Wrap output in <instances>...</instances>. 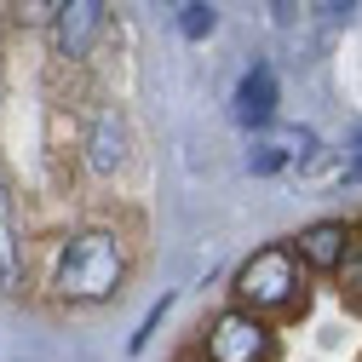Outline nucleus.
Segmentation results:
<instances>
[{
  "label": "nucleus",
  "mask_w": 362,
  "mask_h": 362,
  "mask_svg": "<svg viewBox=\"0 0 362 362\" xmlns=\"http://www.w3.org/2000/svg\"><path fill=\"white\" fill-rule=\"evenodd\" d=\"M121 270H127V259H121V242H115L110 230H81V236L64 242V253H58V264H52V288H58L64 299L93 305V299H110V293H115Z\"/></svg>",
  "instance_id": "1"
},
{
  "label": "nucleus",
  "mask_w": 362,
  "mask_h": 362,
  "mask_svg": "<svg viewBox=\"0 0 362 362\" xmlns=\"http://www.w3.org/2000/svg\"><path fill=\"white\" fill-rule=\"evenodd\" d=\"M236 299L247 310H288L299 299V264L288 247H264L236 270Z\"/></svg>",
  "instance_id": "2"
},
{
  "label": "nucleus",
  "mask_w": 362,
  "mask_h": 362,
  "mask_svg": "<svg viewBox=\"0 0 362 362\" xmlns=\"http://www.w3.org/2000/svg\"><path fill=\"white\" fill-rule=\"evenodd\" d=\"M207 362H270V334L253 310H224L207 328Z\"/></svg>",
  "instance_id": "3"
},
{
  "label": "nucleus",
  "mask_w": 362,
  "mask_h": 362,
  "mask_svg": "<svg viewBox=\"0 0 362 362\" xmlns=\"http://www.w3.org/2000/svg\"><path fill=\"white\" fill-rule=\"evenodd\" d=\"M104 23H110V6H104V0H64V12H58V23H52L58 58H86V52L98 47Z\"/></svg>",
  "instance_id": "4"
},
{
  "label": "nucleus",
  "mask_w": 362,
  "mask_h": 362,
  "mask_svg": "<svg viewBox=\"0 0 362 362\" xmlns=\"http://www.w3.org/2000/svg\"><path fill=\"white\" fill-rule=\"evenodd\" d=\"M86 167H93L98 178H110V173L127 167V121H121L115 104H104L93 115V127H86Z\"/></svg>",
  "instance_id": "5"
},
{
  "label": "nucleus",
  "mask_w": 362,
  "mask_h": 362,
  "mask_svg": "<svg viewBox=\"0 0 362 362\" xmlns=\"http://www.w3.org/2000/svg\"><path fill=\"white\" fill-rule=\"evenodd\" d=\"M310 156H316V132H310V127H282V132H270L264 144L247 150V167H253V173H282L288 161L305 167Z\"/></svg>",
  "instance_id": "6"
},
{
  "label": "nucleus",
  "mask_w": 362,
  "mask_h": 362,
  "mask_svg": "<svg viewBox=\"0 0 362 362\" xmlns=\"http://www.w3.org/2000/svg\"><path fill=\"white\" fill-rule=\"evenodd\" d=\"M299 259H305L310 270H345V259H351V230H345L339 218L310 224V230L299 236Z\"/></svg>",
  "instance_id": "7"
},
{
  "label": "nucleus",
  "mask_w": 362,
  "mask_h": 362,
  "mask_svg": "<svg viewBox=\"0 0 362 362\" xmlns=\"http://www.w3.org/2000/svg\"><path fill=\"white\" fill-rule=\"evenodd\" d=\"M236 121L242 127H270L276 121V75H270L264 64L247 69L242 86H236Z\"/></svg>",
  "instance_id": "8"
},
{
  "label": "nucleus",
  "mask_w": 362,
  "mask_h": 362,
  "mask_svg": "<svg viewBox=\"0 0 362 362\" xmlns=\"http://www.w3.org/2000/svg\"><path fill=\"white\" fill-rule=\"evenodd\" d=\"M23 259H18V224H12V196L0 185V293H18Z\"/></svg>",
  "instance_id": "9"
},
{
  "label": "nucleus",
  "mask_w": 362,
  "mask_h": 362,
  "mask_svg": "<svg viewBox=\"0 0 362 362\" xmlns=\"http://www.w3.org/2000/svg\"><path fill=\"white\" fill-rule=\"evenodd\" d=\"M58 12H64V0H12L18 29H47V23H58Z\"/></svg>",
  "instance_id": "10"
},
{
  "label": "nucleus",
  "mask_w": 362,
  "mask_h": 362,
  "mask_svg": "<svg viewBox=\"0 0 362 362\" xmlns=\"http://www.w3.org/2000/svg\"><path fill=\"white\" fill-rule=\"evenodd\" d=\"M213 23H218L213 0H185V6H178V29H185V40H202V35H213Z\"/></svg>",
  "instance_id": "11"
},
{
  "label": "nucleus",
  "mask_w": 362,
  "mask_h": 362,
  "mask_svg": "<svg viewBox=\"0 0 362 362\" xmlns=\"http://www.w3.org/2000/svg\"><path fill=\"white\" fill-rule=\"evenodd\" d=\"M345 276H351V288L362 293V242H356V247H351V259H345Z\"/></svg>",
  "instance_id": "12"
},
{
  "label": "nucleus",
  "mask_w": 362,
  "mask_h": 362,
  "mask_svg": "<svg viewBox=\"0 0 362 362\" xmlns=\"http://www.w3.org/2000/svg\"><path fill=\"white\" fill-rule=\"evenodd\" d=\"M316 6H322L328 18H351V12H356V0H316Z\"/></svg>",
  "instance_id": "13"
},
{
  "label": "nucleus",
  "mask_w": 362,
  "mask_h": 362,
  "mask_svg": "<svg viewBox=\"0 0 362 362\" xmlns=\"http://www.w3.org/2000/svg\"><path fill=\"white\" fill-rule=\"evenodd\" d=\"M270 12H276V23H293L299 18V0H270Z\"/></svg>",
  "instance_id": "14"
},
{
  "label": "nucleus",
  "mask_w": 362,
  "mask_h": 362,
  "mask_svg": "<svg viewBox=\"0 0 362 362\" xmlns=\"http://www.w3.org/2000/svg\"><path fill=\"white\" fill-rule=\"evenodd\" d=\"M345 178H351V185H362V150L351 156V167H345Z\"/></svg>",
  "instance_id": "15"
},
{
  "label": "nucleus",
  "mask_w": 362,
  "mask_h": 362,
  "mask_svg": "<svg viewBox=\"0 0 362 362\" xmlns=\"http://www.w3.org/2000/svg\"><path fill=\"white\" fill-rule=\"evenodd\" d=\"M351 150H362V127H356V139H351Z\"/></svg>",
  "instance_id": "16"
},
{
  "label": "nucleus",
  "mask_w": 362,
  "mask_h": 362,
  "mask_svg": "<svg viewBox=\"0 0 362 362\" xmlns=\"http://www.w3.org/2000/svg\"><path fill=\"white\" fill-rule=\"evenodd\" d=\"M161 6H167V0H161Z\"/></svg>",
  "instance_id": "17"
}]
</instances>
